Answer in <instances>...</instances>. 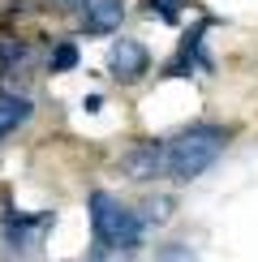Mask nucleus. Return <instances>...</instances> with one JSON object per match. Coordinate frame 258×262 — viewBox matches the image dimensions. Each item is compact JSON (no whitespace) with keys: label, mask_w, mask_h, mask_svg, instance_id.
Instances as JSON below:
<instances>
[{"label":"nucleus","mask_w":258,"mask_h":262,"mask_svg":"<svg viewBox=\"0 0 258 262\" xmlns=\"http://www.w3.org/2000/svg\"><path fill=\"white\" fill-rule=\"evenodd\" d=\"M224 146H228V129H220V125L181 129L177 138L164 142V177H177V181L202 177V172L224 155Z\"/></svg>","instance_id":"nucleus-1"},{"label":"nucleus","mask_w":258,"mask_h":262,"mask_svg":"<svg viewBox=\"0 0 258 262\" xmlns=\"http://www.w3.org/2000/svg\"><path fill=\"white\" fill-rule=\"evenodd\" d=\"M86 211H91V232H95V241H99V249H112V254L134 249L142 241V232H146L142 215H138L134 206L116 202L112 193H103V189H95L91 198H86Z\"/></svg>","instance_id":"nucleus-2"},{"label":"nucleus","mask_w":258,"mask_h":262,"mask_svg":"<svg viewBox=\"0 0 258 262\" xmlns=\"http://www.w3.org/2000/svg\"><path fill=\"white\" fill-rule=\"evenodd\" d=\"M64 5L82 17V26L91 30V35H112V30L121 26V17H125L121 0H64Z\"/></svg>","instance_id":"nucleus-3"},{"label":"nucleus","mask_w":258,"mask_h":262,"mask_svg":"<svg viewBox=\"0 0 258 262\" xmlns=\"http://www.w3.org/2000/svg\"><path fill=\"white\" fill-rule=\"evenodd\" d=\"M107 69H112L116 82H138L150 69V52L134 39H116L112 43V56H107Z\"/></svg>","instance_id":"nucleus-4"},{"label":"nucleus","mask_w":258,"mask_h":262,"mask_svg":"<svg viewBox=\"0 0 258 262\" xmlns=\"http://www.w3.org/2000/svg\"><path fill=\"white\" fill-rule=\"evenodd\" d=\"M121 163H125V177H134V181L164 177V142H142V146H134Z\"/></svg>","instance_id":"nucleus-5"},{"label":"nucleus","mask_w":258,"mask_h":262,"mask_svg":"<svg viewBox=\"0 0 258 262\" xmlns=\"http://www.w3.org/2000/svg\"><path fill=\"white\" fill-rule=\"evenodd\" d=\"M26 121H30V99L26 95H13V91H0V138H9Z\"/></svg>","instance_id":"nucleus-6"},{"label":"nucleus","mask_w":258,"mask_h":262,"mask_svg":"<svg viewBox=\"0 0 258 262\" xmlns=\"http://www.w3.org/2000/svg\"><path fill=\"white\" fill-rule=\"evenodd\" d=\"M30 52L22 48V43H0V73H13L17 64H26Z\"/></svg>","instance_id":"nucleus-7"},{"label":"nucleus","mask_w":258,"mask_h":262,"mask_svg":"<svg viewBox=\"0 0 258 262\" xmlns=\"http://www.w3.org/2000/svg\"><path fill=\"white\" fill-rule=\"evenodd\" d=\"M155 262H193V258H189V249H185V245H164Z\"/></svg>","instance_id":"nucleus-8"},{"label":"nucleus","mask_w":258,"mask_h":262,"mask_svg":"<svg viewBox=\"0 0 258 262\" xmlns=\"http://www.w3.org/2000/svg\"><path fill=\"white\" fill-rule=\"evenodd\" d=\"M177 9H181V0H150V13H159L164 21L177 17Z\"/></svg>","instance_id":"nucleus-9"},{"label":"nucleus","mask_w":258,"mask_h":262,"mask_svg":"<svg viewBox=\"0 0 258 262\" xmlns=\"http://www.w3.org/2000/svg\"><path fill=\"white\" fill-rule=\"evenodd\" d=\"M73 60H78V52H73V48H56V56H52V69H73Z\"/></svg>","instance_id":"nucleus-10"}]
</instances>
